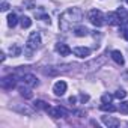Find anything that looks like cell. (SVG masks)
I'll return each mask as SVG.
<instances>
[{"label":"cell","instance_id":"6","mask_svg":"<svg viewBox=\"0 0 128 128\" xmlns=\"http://www.w3.org/2000/svg\"><path fill=\"white\" fill-rule=\"evenodd\" d=\"M101 120H102V124H104L106 126H108V128H118V126L120 125L119 119L112 118V116H102V118H101Z\"/></svg>","mask_w":128,"mask_h":128},{"label":"cell","instance_id":"22","mask_svg":"<svg viewBox=\"0 0 128 128\" xmlns=\"http://www.w3.org/2000/svg\"><path fill=\"white\" fill-rule=\"evenodd\" d=\"M125 96H126V92L124 89H118L116 94H114V98H118V100H124Z\"/></svg>","mask_w":128,"mask_h":128},{"label":"cell","instance_id":"26","mask_svg":"<svg viewBox=\"0 0 128 128\" xmlns=\"http://www.w3.org/2000/svg\"><path fill=\"white\" fill-rule=\"evenodd\" d=\"M119 110H120V113L126 114V113H128V102H122L120 107H119Z\"/></svg>","mask_w":128,"mask_h":128},{"label":"cell","instance_id":"10","mask_svg":"<svg viewBox=\"0 0 128 128\" xmlns=\"http://www.w3.org/2000/svg\"><path fill=\"white\" fill-rule=\"evenodd\" d=\"M15 84H17V80L12 76H8V77L2 78V88L3 89H12V88H15Z\"/></svg>","mask_w":128,"mask_h":128},{"label":"cell","instance_id":"8","mask_svg":"<svg viewBox=\"0 0 128 128\" xmlns=\"http://www.w3.org/2000/svg\"><path fill=\"white\" fill-rule=\"evenodd\" d=\"M54 50H56L60 56H70V54L72 53V50H71L66 44H62V42H57L56 47H54Z\"/></svg>","mask_w":128,"mask_h":128},{"label":"cell","instance_id":"21","mask_svg":"<svg viewBox=\"0 0 128 128\" xmlns=\"http://www.w3.org/2000/svg\"><path fill=\"white\" fill-rule=\"evenodd\" d=\"M15 110L20 112V113H26V114H32V113H33V110L29 108V107H26V106H24V107H15Z\"/></svg>","mask_w":128,"mask_h":128},{"label":"cell","instance_id":"12","mask_svg":"<svg viewBox=\"0 0 128 128\" xmlns=\"http://www.w3.org/2000/svg\"><path fill=\"white\" fill-rule=\"evenodd\" d=\"M110 56H112V59L118 63V65H124V63H125V59H124V56H122V53L119 50H113L110 53Z\"/></svg>","mask_w":128,"mask_h":128},{"label":"cell","instance_id":"29","mask_svg":"<svg viewBox=\"0 0 128 128\" xmlns=\"http://www.w3.org/2000/svg\"><path fill=\"white\" fill-rule=\"evenodd\" d=\"M80 101H82V102H86V101H89V95H84V94H82V95H80Z\"/></svg>","mask_w":128,"mask_h":128},{"label":"cell","instance_id":"17","mask_svg":"<svg viewBox=\"0 0 128 128\" xmlns=\"http://www.w3.org/2000/svg\"><path fill=\"white\" fill-rule=\"evenodd\" d=\"M116 14H118V17L120 18V21H124V20H126V18H128V11H126V9H124L122 6H120V8H118Z\"/></svg>","mask_w":128,"mask_h":128},{"label":"cell","instance_id":"31","mask_svg":"<svg viewBox=\"0 0 128 128\" xmlns=\"http://www.w3.org/2000/svg\"><path fill=\"white\" fill-rule=\"evenodd\" d=\"M0 56H2V57H0V59H2V62H5V59H6V56H5V53H2V54H0Z\"/></svg>","mask_w":128,"mask_h":128},{"label":"cell","instance_id":"18","mask_svg":"<svg viewBox=\"0 0 128 128\" xmlns=\"http://www.w3.org/2000/svg\"><path fill=\"white\" fill-rule=\"evenodd\" d=\"M20 23H21V27H23V29H29V27L32 26V20H30L29 17H21V18H20Z\"/></svg>","mask_w":128,"mask_h":128},{"label":"cell","instance_id":"33","mask_svg":"<svg viewBox=\"0 0 128 128\" xmlns=\"http://www.w3.org/2000/svg\"><path fill=\"white\" fill-rule=\"evenodd\" d=\"M124 77H125V78H128V74H124Z\"/></svg>","mask_w":128,"mask_h":128},{"label":"cell","instance_id":"5","mask_svg":"<svg viewBox=\"0 0 128 128\" xmlns=\"http://www.w3.org/2000/svg\"><path fill=\"white\" fill-rule=\"evenodd\" d=\"M66 88H68V86H66L65 82H63V80H59V82L54 83V86H53V92H54L56 96H62V95H65Z\"/></svg>","mask_w":128,"mask_h":128},{"label":"cell","instance_id":"30","mask_svg":"<svg viewBox=\"0 0 128 128\" xmlns=\"http://www.w3.org/2000/svg\"><path fill=\"white\" fill-rule=\"evenodd\" d=\"M76 101H77V100H76V96H71V98H70V102H71V104H74Z\"/></svg>","mask_w":128,"mask_h":128},{"label":"cell","instance_id":"20","mask_svg":"<svg viewBox=\"0 0 128 128\" xmlns=\"http://www.w3.org/2000/svg\"><path fill=\"white\" fill-rule=\"evenodd\" d=\"M9 51H11V56H12V57H17V56L21 54V48H20L18 45H12V47L9 48Z\"/></svg>","mask_w":128,"mask_h":128},{"label":"cell","instance_id":"28","mask_svg":"<svg viewBox=\"0 0 128 128\" xmlns=\"http://www.w3.org/2000/svg\"><path fill=\"white\" fill-rule=\"evenodd\" d=\"M8 9H9V3H8V2H3V3H2V11L6 12Z\"/></svg>","mask_w":128,"mask_h":128},{"label":"cell","instance_id":"23","mask_svg":"<svg viewBox=\"0 0 128 128\" xmlns=\"http://www.w3.org/2000/svg\"><path fill=\"white\" fill-rule=\"evenodd\" d=\"M113 96H114V95H108V94H106V95H102V96H101V101H102L104 104H107V102H112Z\"/></svg>","mask_w":128,"mask_h":128},{"label":"cell","instance_id":"27","mask_svg":"<svg viewBox=\"0 0 128 128\" xmlns=\"http://www.w3.org/2000/svg\"><path fill=\"white\" fill-rule=\"evenodd\" d=\"M38 17H39V18H42L45 23H48V24H50V17H48V15H45V14H39Z\"/></svg>","mask_w":128,"mask_h":128},{"label":"cell","instance_id":"15","mask_svg":"<svg viewBox=\"0 0 128 128\" xmlns=\"http://www.w3.org/2000/svg\"><path fill=\"white\" fill-rule=\"evenodd\" d=\"M18 90H20V95H21L23 98H26V100H30V98L33 96V94H32V90H30L29 88H20Z\"/></svg>","mask_w":128,"mask_h":128},{"label":"cell","instance_id":"32","mask_svg":"<svg viewBox=\"0 0 128 128\" xmlns=\"http://www.w3.org/2000/svg\"><path fill=\"white\" fill-rule=\"evenodd\" d=\"M124 38H125V39L128 41V32H125V33H124Z\"/></svg>","mask_w":128,"mask_h":128},{"label":"cell","instance_id":"3","mask_svg":"<svg viewBox=\"0 0 128 128\" xmlns=\"http://www.w3.org/2000/svg\"><path fill=\"white\" fill-rule=\"evenodd\" d=\"M89 21L95 26V27H101L107 23V18L104 17V14L100 9H92L89 12Z\"/></svg>","mask_w":128,"mask_h":128},{"label":"cell","instance_id":"2","mask_svg":"<svg viewBox=\"0 0 128 128\" xmlns=\"http://www.w3.org/2000/svg\"><path fill=\"white\" fill-rule=\"evenodd\" d=\"M41 45V35L39 32H32L29 35V39H27V44H26V48H24V54L27 57H32L33 51H36Z\"/></svg>","mask_w":128,"mask_h":128},{"label":"cell","instance_id":"9","mask_svg":"<svg viewBox=\"0 0 128 128\" xmlns=\"http://www.w3.org/2000/svg\"><path fill=\"white\" fill-rule=\"evenodd\" d=\"M72 53H74V56L84 59V57L90 56V48H88V47H76V48L72 50Z\"/></svg>","mask_w":128,"mask_h":128},{"label":"cell","instance_id":"1","mask_svg":"<svg viewBox=\"0 0 128 128\" xmlns=\"http://www.w3.org/2000/svg\"><path fill=\"white\" fill-rule=\"evenodd\" d=\"M83 20V12L80 8H70L59 18V27L62 32H70L76 29Z\"/></svg>","mask_w":128,"mask_h":128},{"label":"cell","instance_id":"16","mask_svg":"<svg viewBox=\"0 0 128 128\" xmlns=\"http://www.w3.org/2000/svg\"><path fill=\"white\" fill-rule=\"evenodd\" d=\"M33 106H35V108L36 110H47L50 106L45 102V101H42V100H36L35 102H33Z\"/></svg>","mask_w":128,"mask_h":128},{"label":"cell","instance_id":"14","mask_svg":"<svg viewBox=\"0 0 128 128\" xmlns=\"http://www.w3.org/2000/svg\"><path fill=\"white\" fill-rule=\"evenodd\" d=\"M17 23H18V17H17V14H9L8 15V26L9 27H15L17 26Z\"/></svg>","mask_w":128,"mask_h":128},{"label":"cell","instance_id":"34","mask_svg":"<svg viewBox=\"0 0 128 128\" xmlns=\"http://www.w3.org/2000/svg\"><path fill=\"white\" fill-rule=\"evenodd\" d=\"M126 3H128V0H126Z\"/></svg>","mask_w":128,"mask_h":128},{"label":"cell","instance_id":"4","mask_svg":"<svg viewBox=\"0 0 128 128\" xmlns=\"http://www.w3.org/2000/svg\"><path fill=\"white\" fill-rule=\"evenodd\" d=\"M45 112H47L51 118H54V119H57V118H65V116L68 114V112L63 108V107H48Z\"/></svg>","mask_w":128,"mask_h":128},{"label":"cell","instance_id":"11","mask_svg":"<svg viewBox=\"0 0 128 128\" xmlns=\"http://www.w3.org/2000/svg\"><path fill=\"white\" fill-rule=\"evenodd\" d=\"M106 18H107V23H108L110 26H119V24L122 23V21H120V18L118 17L116 11H114V12H108Z\"/></svg>","mask_w":128,"mask_h":128},{"label":"cell","instance_id":"24","mask_svg":"<svg viewBox=\"0 0 128 128\" xmlns=\"http://www.w3.org/2000/svg\"><path fill=\"white\" fill-rule=\"evenodd\" d=\"M119 26H120V30H122V33L128 32V18H126V20H124V21H122Z\"/></svg>","mask_w":128,"mask_h":128},{"label":"cell","instance_id":"19","mask_svg":"<svg viewBox=\"0 0 128 128\" xmlns=\"http://www.w3.org/2000/svg\"><path fill=\"white\" fill-rule=\"evenodd\" d=\"M102 112H110V113H113V112H116V107L114 106H112V102H107V104H104L102 102V106L100 107Z\"/></svg>","mask_w":128,"mask_h":128},{"label":"cell","instance_id":"7","mask_svg":"<svg viewBox=\"0 0 128 128\" xmlns=\"http://www.w3.org/2000/svg\"><path fill=\"white\" fill-rule=\"evenodd\" d=\"M23 82H24V84L29 86V88H35V86L39 84V80H38L33 74H24V76H23Z\"/></svg>","mask_w":128,"mask_h":128},{"label":"cell","instance_id":"25","mask_svg":"<svg viewBox=\"0 0 128 128\" xmlns=\"http://www.w3.org/2000/svg\"><path fill=\"white\" fill-rule=\"evenodd\" d=\"M24 8L33 9V8H35V2H33V0H24Z\"/></svg>","mask_w":128,"mask_h":128},{"label":"cell","instance_id":"13","mask_svg":"<svg viewBox=\"0 0 128 128\" xmlns=\"http://www.w3.org/2000/svg\"><path fill=\"white\" fill-rule=\"evenodd\" d=\"M74 33H76L77 36H88V35H89V30H88V27H84V26H78V27L74 29Z\"/></svg>","mask_w":128,"mask_h":128}]
</instances>
